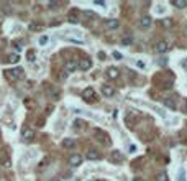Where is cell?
Instances as JSON below:
<instances>
[{"instance_id":"obj_19","label":"cell","mask_w":187,"mask_h":181,"mask_svg":"<svg viewBox=\"0 0 187 181\" xmlns=\"http://www.w3.org/2000/svg\"><path fill=\"white\" fill-rule=\"evenodd\" d=\"M30 30L31 32H39V30H43V25L41 23H30Z\"/></svg>"},{"instance_id":"obj_24","label":"cell","mask_w":187,"mask_h":181,"mask_svg":"<svg viewBox=\"0 0 187 181\" xmlns=\"http://www.w3.org/2000/svg\"><path fill=\"white\" fill-rule=\"evenodd\" d=\"M122 43H123V45H130V43H131V36H127V38H123V40H122Z\"/></svg>"},{"instance_id":"obj_20","label":"cell","mask_w":187,"mask_h":181,"mask_svg":"<svg viewBox=\"0 0 187 181\" xmlns=\"http://www.w3.org/2000/svg\"><path fill=\"white\" fill-rule=\"evenodd\" d=\"M162 25L164 26H172V20H171V18H166V20H162Z\"/></svg>"},{"instance_id":"obj_18","label":"cell","mask_w":187,"mask_h":181,"mask_svg":"<svg viewBox=\"0 0 187 181\" xmlns=\"http://www.w3.org/2000/svg\"><path fill=\"white\" fill-rule=\"evenodd\" d=\"M156 181H167V173H166V171L158 173V174H156Z\"/></svg>"},{"instance_id":"obj_23","label":"cell","mask_w":187,"mask_h":181,"mask_svg":"<svg viewBox=\"0 0 187 181\" xmlns=\"http://www.w3.org/2000/svg\"><path fill=\"white\" fill-rule=\"evenodd\" d=\"M84 15H85V17H87V18H95V13H94V12H89V10L85 12Z\"/></svg>"},{"instance_id":"obj_14","label":"cell","mask_w":187,"mask_h":181,"mask_svg":"<svg viewBox=\"0 0 187 181\" xmlns=\"http://www.w3.org/2000/svg\"><path fill=\"white\" fill-rule=\"evenodd\" d=\"M162 102H164V106H166V107H169V109H176V100L171 99V97L162 99Z\"/></svg>"},{"instance_id":"obj_7","label":"cell","mask_w":187,"mask_h":181,"mask_svg":"<svg viewBox=\"0 0 187 181\" xmlns=\"http://www.w3.org/2000/svg\"><path fill=\"white\" fill-rule=\"evenodd\" d=\"M102 94L105 97H112L113 94H115V89H113L112 86H108V84H103L102 86Z\"/></svg>"},{"instance_id":"obj_3","label":"cell","mask_w":187,"mask_h":181,"mask_svg":"<svg viewBox=\"0 0 187 181\" xmlns=\"http://www.w3.org/2000/svg\"><path fill=\"white\" fill-rule=\"evenodd\" d=\"M82 97H84L85 100H94V97H95V91H94V87H85L84 92H82Z\"/></svg>"},{"instance_id":"obj_17","label":"cell","mask_w":187,"mask_h":181,"mask_svg":"<svg viewBox=\"0 0 187 181\" xmlns=\"http://www.w3.org/2000/svg\"><path fill=\"white\" fill-rule=\"evenodd\" d=\"M18 61H20V54H17V53H12L10 56H8V63H12V64H17Z\"/></svg>"},{"instance_id":"obj_25","label":"cell","mask_w":187,"mask_h":181,"mask_svg":"<svg viewBox=\"0 0 187 181\" xmlns=\"http://www.w3.org/2000/svg\"><path fill=\"white\" fill-rule=\"evenodd\" d=\"M69 21H71V23H77V21H79V20H77V18H76V17H74V15H72V13H71V15H69Z\"/></svg>"},{"instance_id":"obj_12","label":"cell","mask_w":187,"mask_h":181,"mask_svg":"<svg viewBox=\"0 0 187 181\" xmlns=\"http://www.w3.org/2000/svg\"><path fill=\"white\" fill-rule=\"evenodd\" d=\"M151 17H143L141 20H140V25H141V28H149L151 26Z\"/></svg>"},{"instance_id":"obj_32","label":"cell","mask_w":187,"mask_h":181,"mask_svg":"<svg viewBox=\"0 0 187 181\" xmlns=\"http://www.w3.org/2000/svg\"><path fill=\"white\" fill-rule=\"evenodd\" d=\"M53 181H61V180H53Z\"/></svg>"},{"instance_id":"obj_2","label":"cell","mask_w":187,"mask_h":181,"mask_svg":"<svg viewBox=\"0 0 187 181\" xmlns=\"http://www.w3.org/2000/svg\"><path fill=\"white\" fill-rule=\"evenodd\" d=\"M108 160L112 161V163H122V161H123V153H122L120 150H112Z\"/></svg>"},{"instance_id":"obj_5","label":"cell","mask_w":187,"mask_h":181,"mask_svg":"<svg viewBox=\"0 0 187 181\" xmlns=\"http://www.w3.org/2000/svg\"><path fill=\"white\" fill-rule=\"evenodd\" d=\"M21 137H23L25 140H33L35 133H33V130L30 127H23V128H21Z\"/></svg>"},{"instance_id":"obj_30","label":"cell","mask_w":187,"mask_h":181,"mask_svg":"<svg viewBox=\"0 0 187 181\" xmlns=\"http://www.w3.org/2000/svg\"><path fill=\"white\" fill-rule=\"evenodd\" d=\"M133 181H143V180H141V178H135Z\"/></svg>"},{"instance_id":"obj_27","label":"cell","mask_w":187,"mask_h":181,"mask_svg":"<svg viewBox=\"0 0 187 181\" xmlns=\"http://www.w3.org/2000/svg\"><path fill=\"white\" fill-rule=\"evenodd\" d=\"M113 56H115L116 59H122V54L118 53V51H113Z\"/></svg>"},{"instance_id":"obj_4","label":"cell","mask_w":187,"mask_h":181,"mask_svg":"<svg viewBox=\"0 0 187 181\" xmlns=\"http://www.w3.org/2000/svg\"><path fill=\"white\" fill-rule=\"evenodd\" d=\"M76 69H77V64H76L74 61H67V63L64 64V73H66V74H71Z\"/></svg>"},{"instance_id":"obj_21","label":"cell","mask_w":187,"mask_h":181,"mask_svg":"<svg viewBox=\"0 0 187 181\" xmlns=\"http://www.w3.org/2000/svg\"><path fill=\"white\" fill-rule=\"evenodd\" d=\"M35 58H36L35 51H28V61H35Z\"/></svg>"},{"instance_id":"obj_13","label":"cell","mask_w":187,"mask_h":181,"mask_svg":"<svg viewBox=\"0 0 187 181\" xmlns=\"http://www.w3.org/2000/svg\"><path fill=\"white\" fill-rule=\"evenodd\" d=\"M105 26H107L108 30L118 28V20H115V18H112V20H107V21H105Z\"/></svg>"},{"instance_id":"obj_11","label":"cell","mask_w":187,"mask_h":181,"mask_svg":"<svg viewBox=\"0 0 187 181\" xmlns=\"http://www.w3.org/2000/svg\"><path fill=\"white\" fill-rule=\"evenodd\" d=\"M69 163H71L72 166H79V165L82 163V156L81 155H72L71 158H69Z\"/></svg>"},{"instance_id":"obj_1","label":"cell","mask_w":187,"mask_h":181,"mask_svg":"<svg viewBox=\"0 0 187 181\" xmlns=\"http://www.w3.org/2000/svg\"><path fill=\"white\" fill-rule=\"evenodd\" d=\"M21 76H23V69H21V67H12V69H7V71H5V79L10 81V82L18 81Z\"/></svg>"},{"instance_id":"obj_6","label":"cell","mask_w":187,"mask_h":181,"mask_svg":"<svg viewBox=\"0 0 187 181\" xmlns=\"http://www.w3.org/2000/svg\"><path fill=\"white\" fill-rule=\"evenodd\" d=\"M77 67L82 69V71H89V69L92 67V61L87 59V58H85V59H81V63L77 64Z\"/></svg>"},{"instance_id":"obj_10","label":"cell","mask_w":187,"mask_h":181,"mask_svg":"<svg viewBox=\"0 0 187 181\" xmlns=\"http://www.w3.org/2000/svg\"><path fill=\"white\" fill-rule=\"evenodd\" d=\"M85 158H87V160H92V161H94V160H99V158H100V153L97 152V150H89L87 155H85Z\"/></svg>"},{"instance_id":"obj_15","label":"cell","mask_w":187,"mask_h":181,"mask_svg":"<svg viewBox=\"0 0 187 181\" xmlns=\"http://www.w3.org/2000/svg\"><path fill=\"white\" fill-rule=\"evenodd\" d=\"M171 4H172L174 7H177V8H186L187 7V0H172Z\"/></svg>"},{"instance_id":"obj_29","label":"cell","mask_w":187,"mask_h":181,"mask_svg":"<svg viewBox=\"0 0 187 181\" xmlns=\"http://www.w3.org/2000/svg\"><path fill=\"white\" fill-rule=\"evenodd\" d=\"M99 58H102V59H103V58H105V53H103V51H100V53H99Z\"/></svg>"},{"instance_id":"obj_31","label":"cell","mask_w":187,"mask_h":181,"mask_svg":"<svg viewBox=\"0 0 187 181\" xmlns=\"http://www.w3.org/2000/svg\"><path fill=\"white\" fill-rule=\"evenodd\" d=\"M184 109H186V112H187V102H186V107H184Z\"/></svg>"},{"instance_id":"obj_28","label":"cell","mask_w":187,"mask_h":181,"mask_svg":"<svg viewBox=\"0 0 187 181\" xmlns=\"http://www.w3.org/2000/svg\"><path fill=\"white\" fill-rule=\"evenodd\" d=\"M97 5H105V2H102V0H95Z\"/></svg>"},{"instance_id":"obj_16","label":"cell","mask_w":187,"mask_h":181,"mask_svg":"<svg viewBox=\"0 0 187 181\" xmlns=\"http://www.w3.org/2000/svg\"><path fill=\"white\" fill-rule=\"evenodd\" d=\"M74 145H76V142L72 138H64L63 140V147H64V148H72Z\"/></svg>"},{"instance_id":"obj_8","label":"cell","mask_w":187,"mask_h":181,"mask_svg":"<svg viewBox=\"0 0 187 181\" xmlns=\"http://www.w3.org/2000/svg\"><path fill=\"white\" fill-rule=\"evenodd\" d=\"M167 43L166 41H158L156 43V46H154V51L156 53H164V51H167Z\"/></svg>"},{"instance_id":"obj_22","label":"cell","mask_w":187,"mask_h":181,"mask_svg":"<svg viewBox=\"0 0 187 181\" xmlns=\"http://www.w3.org/2000/svg\"><path fill=\"white\" fill-rule=\"evenodd\" d=\"M46 43H48V36H39V45H46Z\"/></svg>"},{"instance_id":"obj_9","label":"cell","mask_w":187,"mask_h":181,"mask_svg":"<svg viewBox=\"0 0 187 181\" xmlns=\"http://www.w3.org/2000/svg\"><path fill=\"white\" fill-rule=\"evenodd\" d=\"M118 76H120V73H118V69H116V67H108V69H107V78H110V79H118Z\"/></svg>"},{"instance_id":"obj_26","label":"cell","mask_w":187,"mask_h":181,"mask_svg":"<svg viewBox=\"0 0 187 181\" xmlns=\"http://www.w3.org/2000/svg\"><path fill=\"white\" fill-rule=\"evenodd\" d=\"M2 163H4V166H10V160H8V158H7V160L4 158V160H2Z\"/></svg>"}]
</instances>
